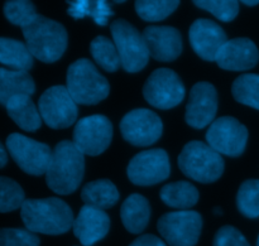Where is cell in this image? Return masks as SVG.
Instances as JSON below:
<instances>
[{"mask_svg": "<svg viewBox=\"0 0 259 246\" xmlns=\"http://www.w3.org/2000/svg\"><path fill=\"white\" fill-rule=\"evenodd\" d=\"M38 13L32 2L28 0H9L4 5V15L12 24L23 28L32 22Z\"/></svg>", "mask_w": 259, "mask_h": 246, "instance_id": "obj_32", "label": "cell"}, {"mask_svg": "<svg viewBox=\"0 0 259 246\" xmlns=\"http://www.w3.org/2000/svg\"><path fill=\"white\" fill-rule=\"evenodd\" d=\"M257 246H259V236H258V240H257Z\"/></svg>", "mask_w": 259, "mask_h": 246, "instance_id": "obj_40", "label": "cell"}, {"mask_svg": "<svg viewBox=\"0 0 259 246\" xmlns=\"http://www.w3.org/2000/svg\"><path fill=\"white\" fill-rule=\"evenodd\" d=\"M159 234L171 246H195L202 230V217L191 210L164 214L157 224Z\"/></svg>", "mask_w": 259, "mask_h": 246, "instance_id": "obj_8", "label": "cell"}, {"mask_svg": "<svg viewBox=\"0 0 259 246\" xmlns=\"http://www.w3.org/2000/svg\"><path fill=\"white\" fill-rule=\"evenodd\" d=\"M120 217L124 227L131 234H141L151 219V206L148 200L142 194H131L121 205Z\"/></svg>", "mask_w": 259, "mask_h": 246, "instance_id": "obj_20", "label": "cell"}, {"mask_svg": "<svg viewBox=\"0 0 259 246\" xmlns=\"http://www.w3.org/2000/svg\"><path fill=\"white\" fill-rule=\"evenodd\" d=\"M190 43L195 53L205 61H215L228 38L223 28L210 19H196L189 32Z\"/></svg>", "mask_w": 259, "mask_h": 246, "instance_id": "obj_16", "label": "cell"}, {"mask_svg": "<svg viewBox=\"0 0 259 246\" xmlns=\"http://www.w3.org/2000/svg\"><path fill=\"white\" fill-rule=\"evenodd\" d=\"M8 115L25 131H35L42 125V116L30 96L17 95L5 105Z\"/></svg>", "mask_w": 259, "mask_h": 246, "instance_id": "obj_21", "label": "cell"}, {"mask_svg": "<svg viewBox=\"0 0 259 246\" xmlns=\"http://www.w3.org/2000/svg\"><path fill=\"white\" fill-rule=\"evenodd\" d=\"M35 83L32 76L25 71L0 68V104L7 105L8 101L17 95L32 96Z\"/></svg>", "mask_w": 259, "mask_h": 246, "instance_id": "obj_22", "label": "cell"}, {"mask_svg": "<svg viewBox=\"0 0 259 246\" xmlns=\"http://www.w3.org/2000/svg\"><path fill=\"white\" fill-rule=\"evenodd\" d=\"M179 167L182 173L200 183H212L224 173V159L204 141L187 143L179 156Z\"/></svg>", "mask_w": 259, "mask_h": 246, "instance_id": "obj_5", "label": "cell"}, {"mask_svg": "<svg viewBox=\"0 0 259 246\" xmlns=\"http://www.w3.org/2000/svg\"><path fill=\"white\" fill-rule=\"evenodd\" d=\"M5 145L10 157L23 172L30 176L46 174L52 158V149L47 144L19 133H13L7 138Z\"/></svg>", "mask_w": 259, "mask_h": 246, "instance_id": "obj_7", "label": "cell"}, {"mask_svg": "<svg viewBox=\"0 0 259 246\" xmlns=\"http://www.w3.org/2000/svg\"><path fill=\"white\" fill-rule=\"evenodd\" d=\"M194 4L211 13L222 22H232L239 13V3L235 0H195Z\"/></svg>", "mask_w": 259, "mask_h": 246, "instance_id": "obj_33", "label": "cell"}, {"mask_svg": "<svg viewBox=\"0 0 259 246\" xmlns=\"http://www.w3.org/2000/svg\"><path fill=\"white\" fill-rule=\"evenodd\" d=\"M233 96L238 103L259 110V75L247 73L234 81Z\"/></svg>", "mask_w": 259, "mask_h": 246, "instance_id": "obj_28", "label": "cell"}, {"mask_svg": "<svg viewBox=\"0 0 259 246\" xmlns=\"http://www.w3.org/2000/svg\"><path fill=\"white\" fill-rule=\"evenodd\" d=\"M215 214H218V215H222L223 214V211H222V210H220L219 209V207H217V209H215Z\"/></svg>", "mask_w": 259, "mask_h": 246, "instance_id": "obj_39", "label": "cell"}, {"mask_svg": "<svg viewBox=\"0 0 259 246\" xmlns=\"http://www.w3.org/2000/svg\"><path fill=\"white\" fill-rule=\"evenodd\" d=\"M20 217L27 230L45 235L66 234L75 221L71 207L57 197L25 200Z\"/></svg>", "mask_w": 259, "mask_h": 246, "instance_id": "obj_1", "label": "cell"}, {"mask_svg": "<svg viewBox=\"0 0 259 246\" xmlns=\"http://www.w3.org/2000/svg\"><path fill=\"white\" fill-rule=\"evenodd\" d=\"M218 111V91L209 82H197L190 92L185 113L187 125L204 129L211 125Z\"/></svg>", "mask_w": 259, "mask_h": 246, "instance_id": "obj_15", "label": "cell"}, {"mask_svg": "<svg viewBox=\"0 0 259 246\" xmlns=\"http://www.w3.org/2000/svg\"><path fill=\"white\" fill-rule=\"evenodd\" d=\"M111 139L113 124L104 115L80 119L73 129L72 143L83 156H100L110 145Z\"/></svg>", "mask_w": 259, "mask_h": 246, "instance_id": "obj_11", "label": "cell"}, {"mask_svg": "<svg viewBox=\"0 0 259 246\" xmlns=\"http://www.w3.org/2000/svg\"><path fill=\"white\" fill-rule=\"evenodd\" d=\"M129 246H166V244L154 235H143L134 240Z\"/></svg>", "mask_w": 259, "mask_h": 246, "instance_id": "obj_36", "label": "cell"}, {"mask_svg": "<svg viewBox=\"0 0 259 246\" xmlns=\"http://www.w3.org/2000/svg\"><path fill=\"white\" fill-rule=\"evenodd\" d=\"M73 234L83 246L103 240L110 230V217L104 210L83 206L73 221Z\"/></svg>", "mask_w": 259, "mask_h": 246, "instance_id": "obj_19", "label": "cell"}, {"mask_svg": "<svg viewBox=\"0 0 259 246\" xmlns=\"http://www.w3.org/2000/svg\"><path fill=\"white\" fill-rule=\"evenodd\" d=\"M243 4L248 5V7H254V5L259 4V0H243Z\"/></svg>", "mask_w": 259, "mask_h": 246, "instance_id": "obj_38", "label": "cell"}, {"mask_svg": "<svg viewBox=\"0 0 259 246\" xmlns=\"http://www.w3.org/2000/svg\"><path fill=\"white\" fill-rule=\"evenodd\" d=\"M212 246H250L244 235L233 226H223L214 236Z\"/></svg>", "mask_w": 259, "mask_h": 246, "instance_id": "obj_35", "label": "cell"}, {"mask_svg": "<svg viewBox=\"0 0 259 246\" xmlns=\"http://www.w3.org/2000/svg\"><path fill=\"white\" fill-rule=\"evenodd\" d=\"M215 61L223 70L247 71L258 63L259 51L249 38H234L220 48Z\"/></svg>", "mask_w": 259, "mask_h": 246, "instance_id": "obj_17", "label": "cell"}, {"mask_svg": "<svg viewBox=\"0 0 259 246\" xmlns=\"http://www.w3.org/2000/svg\"><path fill=\"white\" fill-rule=\"evenodd\" d=\"M237 206L240 214L248 219L259 217V179L243 182L237 194Z\"/></svg>", "mask_w": 259, "mask_h": 246, "instance_id": "obj_30", "label": "cell"}, {"mask_svg": "<svg viewBox=\"0 0 259 246\" xmlns=\"http://www.w3.org/2000/svg\"><path fill=\"white\" fill-rule=\"evenodd\" d=\"M0 63L15 71L28 72L33 67V56L25 43L0 37Z\"/></svg>", "mask_w": 259, "mask_h": 246, "instance_id": "obj_25", "label": "cell"}, {"mask_svg": "<svg viewBox=\"0 0 259 246\" xmlns=\"http://www.w3.org/2000/svg\"><path fill=\"white\" fill-rule=\"evenodd\" d=\"M120 131L132 145L149 146L162 136L163 124L154 111L136 109L121 119Z\"/></svg>", "mask_w": 259, "mask_h": 246, "instance_id": "obj_14", "label": "cell"}, {"mask_svg": "<svg viewBox=\"0 0 259 246\" xmlns=\"http://www.w3.org/2000/svg\"><path fill=\"white\" fill-rule=\"evenodd\" d=\"M39 237L27 229H0V246H39Z\"/></svg>", "mask_w": 259, "mask_h": 246, "instance_id": "obj_34", "label": "cell"}, {"mask_svg": "<svg viewBox=\"0 0 259 246\" xmlns=\"http://www.w3.org/2000/svg\"><path fill=\"white\" fill-rule=\"evenodd\" d=\"M128 178L136 186H153L169 177L171 164L163 149H148L133 157L126 168Z\"/></svg>", "mask_w": 259, "mask_h": 246, "instance_id": "obj_13", "label": "cell"}, {"mask_svg": "<svg viewBox=\"0 0 259 246\" xmlns=\"http://www.w3.org/2000/svg\"><path fill=\"white\" fill-rule=\"evenodd\" d=\"M90 52L95 62L108 72H115L121 66L118 50L111 39L98 35L90 43Z\"/></svg>", "mask_w": 259, "mask_h": 246, "instance_id": "obj_26", "label": "cell"}, {"mask_svg": "<svg viewBox=\"0 0 259 246\" xmlns=\"http://www.w3.org/2000/svg\"><path fill=\"white\" fill-rule=\"evenodd\" d=\"M67 13L75 19H81L83 17H91L95 20L96 24L106 25L111 15H114L110 5L108 2H89V0H80V2H68Z\"/></svg>", "mask_w": 259, "mask_h": 246, "instance_id": "obj_27", "label": "cell"}, {"mask_svg": "<svg viewBox=\"0 0 259 246\" xmlns=\"http://www.w3.org/2000/svg\"><path fill=\"white\" fill-rule=\"evenodd\" d=\"M179 0H138L136 12L146 22H161L179 8Z\"/></svg>", "mask_w": 259, "mask_h": 246, "instance_id": "obj_29", "label": "cell"}, {"mask_svg": "<svg viewBox=\"0 0 259 246\" xmlns=\"http://www.w3.org/2000/svg\"><path fill=\"white\" fill-rule=\"evenodd\" d=\"M25 194L19 183L8 177H0V212H12L22 209Z\"/></svg>", "mask_w": 259, "mask_h": 246, "instance_id": "obj_31", "label": "cell"}, {"mask_svg": "<svg viewBox=\"0 0 259 246\" xmlns=\"http://www.w3.org/2000/svg\"><path fill=\"white\" fill-rule=\"evenodd\" d=\"M159 197L167 206L184 211V210L191 209L197 204L199 191L190 182L179 181L162 187Z\"/></svg>", "mask_w": 259, "mask_h": 246, "instance_id": "obj_24", "label": "cell"}, {"mask_svg": "<svg viewBox=\"0 0 259 246\" xmlns=\"http://www.w3.org/2000/svg\"><path fill=\"white\" fill-rule=\"evenodd\" d=\"M42 120L51 129H66L75 124L78 109L68 92L67 87L62 85L47 88L38 101Z\"/></svg>", "mask_w": 259, "mask_h": 246, "instance_id": "obj_10", "label": "cell"}, {"mask_svg": "<svg viewBox=\"0 0 259 246\" xmlns=\"http://www.w3.org/2000/svg\"><path fill=\"white\" fill-rule=\"evenodd\" d=\"M143 38L148 47L149 55L154 60L171 62L181 55L182 37L176 28L167 25H151L144 29Z\"/></svg>", "mask_w": 259, "mask_h": 246, "instance_id": "obj_18", "label": "cell"}, {"mask_svg": "<svg viewBox=\"0 0 259 246\" xmlns=\"http://www.w3.org/2000/svg\"><path fill=\"white\" fill-rule=\"evenodd\" d=\"M85 174V156L70 140L56 144L52 158L46 172V182L55 193H73Z\"/></svg>", "mask_w": 259, "mask_h": 246, "instance_id": "obj_2", "label": "cell"}, {"mask_svg": "<svg viewBox=\"0 0 259 246\" xmlns=\"http://www.w3.org/2000/svg\"><path fill=\"white\" fill-rule=\"evenodd\" d=\"M81 199L86 206L106 210L113 207L119 201V191L115 184L109 179H96L83 186Z\"/></svg>", "mask_w": 259, "mask_h": 246, "instance_id": "obj_23", "label": "cell"}, {"mask_svg": "<svg viewBox=\"0 0 259 246\" xmlns=\"http://www.w3.org/2000/svg\"><path fill=\"white\" fill-rule=\"evenodd\" d=\"M25 44L33 58L45 63L60 60L67 48V30L61 23L37 14L34 19L22 28Z\"/></svg>", "mask_w": 259, "mask_h": 246, "instance_id": "obj_3", "label": "cell"}, {"mask_svg": "<svg viewBox=\"0 0 259 246\" xmlns=\"http://www.w3.org/2000/svg\"><path fill=\"white\" fill-rule=\"evenodd\" d=\"M147 103L161 110L176 108L185 97V86L181 78L169 68L153 71L143 87Z\"/></svg>", "mask_w": 259, "mask_h": 246, "instance_id": "obj_9", "label": "cell"}, {"mask_svg": "<svg viewBox=\"0 0 259 246\" xmlns=\"http://www.w3.org/2000/svg\"><path fill=\"white\" fill-rule=\"evenodd\" d=\"M113 42L118 50L121 67L126 72L136 73L143 70L151 55L143 34L124 19H115L110 25Z\"/></svg>", "mask_w": 259, "mask_h": 246, "instance_id": "obj_6", "label": "cell"}, {"mask_svg": "<svg viewBox=\"0 0 259 246\" xmlns=\"http://www.w3.org/2000/svg\"><path fill=\"white\" fill-rule=\"evenodd\" d=\"M8 163V153H7V149L4 148L2 143H0V168L7 166Z\"/></svg>", "mask_w": 259, "mask_h": 246, "instance_id": "obj_37", "label": "cell"}, {"mask_svg": "<svg viewBox=\"0 0 259 246\" xmlns=\"http://www.w3.org/2000/svg\"><path fill=\"white\" fill-rule=\"evenodd\" d=\"M207 145L224 156H242L248 141V129L233 116H223L211 123L206 131Z\"/></svg>", "mask_w": 259, "mask_h": 246, "instance_id": "obj_12", "label": "cell"}, {"mask_svg": "<svg viewBox=\"0 0 259 246\" xmlns=\"http://www.w3.org/2000/svg\"><path fill=\"white\" fill-rule=\"evenodd\" d=\"M66 82L71 97L80 105H96L110 92L108 80L88 58H80L70 65Z\"/></svg>", "mask_w": 259, "mask_h": 246, "instance_id": "obj_4", "label": "cell"}]
</instances>
